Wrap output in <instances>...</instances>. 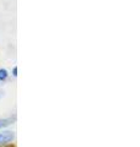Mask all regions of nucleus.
I'll return each mask as SVG.
<instances>
[{
    "label": "nucleus",
    "mask_w": 140,
    "mask_h": 147,
    "mask_svg": "<svg viewBox=\"0 0 140 147\" xmlns=\"http://www.w3.org/2000/svg\"><path fill=\"white\" fill-rule=\"evenodd\" d=\"M14 140H15V131H11V130L0 131V145L10 144Z\"/></svg>",
    "instance_id": "obj_1"
},
{
    "label": "nucleus",
    "mask_w": 140,
    "mask_h": 147,
    "mask_svg": "<svg viewBox=\"0 0 140 147\" xmlns=\"http://www.w3.org/2000/svg\"><path fill=\"white\" fill-rule=\"evenodd\" d=\"M14 120H15V118H1L0 119V130H3L4 127H6L10 125V124H12Z\"/></svg>",
    "instance_id": "obj_2"
},
{
    "label": "nucleus",
    "mask_w": 140,
    "mask_h": 147,
    "mask_svg": "<svg viewBox=\"0 0 140 147\" xmlns=\"http://www.w3.org/2000/svg\"><path fill=\"white\" fill-rule=\"evenodd\" d=\"M9 76V72L6 69H0V81H5Z\"/></svg>",
    "instance_id": "obj_3"
},
{
    "label": "nucleus",
    "mask_w": 140,
    "mask_h": 147,
    "mask_svg": "<svg viewBox=\"0 0 140 147\" xmlns=\"http://www.w3.org/2000/svg\"><path fill=\"white\" fill-rule=\"evenodd\" d=\"M16 72H17V67L15 66V67H14V76H16V75H17Z\"/></svg>",
    "instance_id": "obj_4"
}]
</instances>
